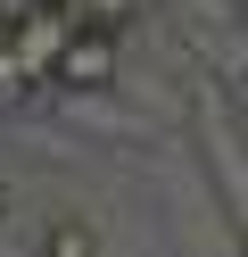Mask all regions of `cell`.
<instances>
[{"label": "cell", "mask_w": 248, "mask_h": 257, "mask_svg": "<svg viewBox=\"0 0 248 257\" xmlns=\"http://www.w3.org/2000/svg\"><path fill=\"white\" fill-rule=\"evenodd\" d=\"M190 116H198V141H207V174L223 183V207L231 224H248V124L231 108V91H215V75H190Z\"/></svg>", "instance_id": "cell-1"}, {"label": "cell", "mask_w": 248, "mask_h": 257, "mask_svg": "<svg viewBox=\"0 0 248 257\" xmlns=\"http://www.w3.org/2000/svg\"><path fill=\"white\" fill-rule=\"evenodd\" d=\"M124 83V34L116 25H75V42L58 50V83L50 91H75V100H99V91Z\"/></svg>", "instance_id": "cell-2"}, {"label": "cell", "mask_w": 248, "mask_h": 257, "mask_svg": "<svg viewBox=\"0 0 248 257\" xmlns=\"http://www.w3.org/2000/svg\"><path fill=\"white\" fill-rule=\"evenodd\" d=\"M75 25H83V17H75V9H66V0H33L25 17L9 25V50L25 58V67L42 75V83H58V50H66V42H75Z\"/></svg>", "instance_id": "cell-3"}, {"label": "cell", "mask_w": 248, "mask_h": 257, "mask_svg": "<svg viewBox=\"0 0 248 257\" xmlns=\"http://www.w3.org/2000/svg\"><path fill=\"white\" fill-rule=\"evenodd\" d=\"M42 257H99V224H91V216H50Z\"/></svg>", "instance_id": "cell-4"}, {"label": "cell", "mask_w": 248, "mask_h": 257, "mask_svg": "<svg viewBox=\"0 0 248 257\" xmlns=\"http://www.w3.org/2000/svg\"><path fill=\"white\" fill-rule=\"evenodd\" d=\"M33 91H50V83H42V75H33L25 58L9 50V42H0V116H17V108H25Z\"/></svg>", "instance_id": "cell-5"}, {"label": "cell", "mask_w": 248, "mask_h": 257, "mask_svg": "<svg viewBox=\"0 0 248 257\" xmlns=\"http://www.w3.org/2000/svg\"><path fill=\"white\" fill-rule=\"evenodd\" d=\"M66 9H75L83 25H116V34H124V17H141V9H157V0H66Z\"/></svg>", "instance_id": "cell-6"}, {"label": "cell", "mask_w": 248, "mask_h": 257, "mask_svg": "<svg viewBox=\"0 0 248 257\" xmlns=\"http://www.w3.org/2000/svg\"><path fill=\"white\" fill-rule=\"evenodd\" d=\"M231 108H240V124H248V67L231 75Z\"/></svg>", "instance_id": "cell-7"}, {"label": "cell", "mask_w": 248, "mask_h": 257, "mask_svg": "<svg viewBox=\"0 0 248 257\" xmlns=\"http://www.w3.org/2000/svg\"><path fill=\"white\" fill-rule=\"evenodd\" d=\"M215 9H231V17H248V0H215Z\"/></svg>", "instance_id": "cell-8"}, {"label": "cell", "mask_w": 248, "mask_h": 257, "mask_svg": "<svg viewBox=\"0 0 248 257\" xmlns=\"http://www.w3.org/2000/svg\"><path fill=\"white\" fill-rule=\"evenodd\" d=\"M0 216H9V183H0Z\"/></svg>", "instance_id": "cell-9"}, {"label": "cell", "mask_w": 248, "mask_h": 257, "mask_svg": "<svg viewBox=\"0 0 248 257\" xmlns=\"http://www.w3.org/2000/svg\"><path fill=\"white\" fill-rule=\"evenodd\" d=\"M240 257H248V224H240Z\"/></svg>", "instance_id": "cell-10"}, {"label": "cell", "mask_w": 248, "mask_h": 257, "mask_svg": "<svg viewBox=\"0 0 248 257\" xmlns=\"http://www.w3.org/2000/svg\"><path fill=\"white\" fill-rule=\"evenodd\" d=\"M0 42H9V17H0Z\"/></svg>", "instance_id": "cell-11"}]
</instances>
